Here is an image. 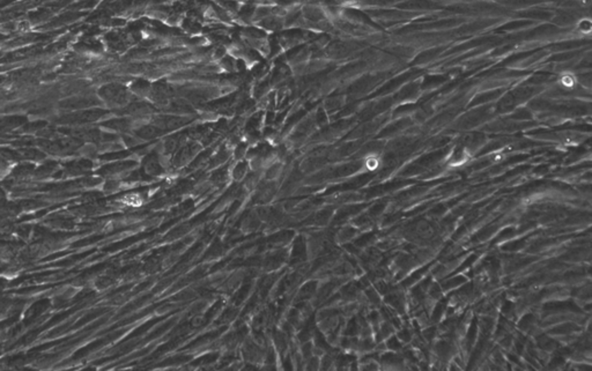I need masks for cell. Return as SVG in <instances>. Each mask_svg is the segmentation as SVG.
I'll list each match as a JSON object with an SVG mask.
<instances>
[{
    "mask_svg": "<svg viewBox=\"0 0 592 371\" xmlns=\"http://www.w3.org/2000/svg\"><path fill=\"white\" fill-rule=\"evenodd\" d=\"M262 26L268 30H278L282 27V21L277 16L265 17L262 22Z\"/></svg>",
    "mask_w": 592,
    "mask_h": 371,
    "instance_id": "cell-1",
    "label": "cell"
},
{
    "mask_svg": "<svg viewBox=\"0 0 592 371\" xmlns=\"http://www.w3.org/2000/svg\"><path fill=\"white\" fill-rule=\"evenodd\" d=\"M245 174H246V165L245 164H238L234 170V177L237 178V180L244 177Z\"/></svg>",
    "mask_w": 592,
    "mask_h": 371,
    "instance_id": "cell-2",
    "label": "cell"
}]
</instances>
